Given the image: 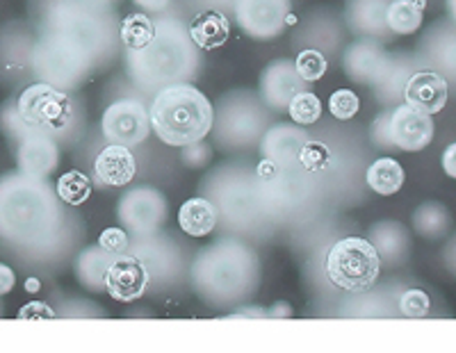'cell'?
Segmentation results:
<instances>
[{"instance_id":"cell-26","label":"cell","mask_w":456,"mask_h":353,"mask_svg":"<svg viewBox=\"0 0 456 353\" xmlns=\"http://www.w3.org/2000/svg\"><path fill=\"white\" fill-rule=\"evenodd\" d=\"M119 35H121V42L128 51H140V48L149 46L153 35H156V23L151 21L146 14H128L121 21L119 28Z\"/></svg>"},{"instance_id":"cell-27","label":"cell","mask_w":456,"mask_h":353,"mask_svg":"<svg viewBox=\"0 0 456 353\" xmlns=\"http://www.w3.org/2000/svg\"><path fill=\"white\" fill-rule=\"evenodd\" d=\"M92 194V181L83 172H67L57 181V197L67 205H83Z\"/></svg>"},{"instance_id":"cell-38","label":"cell","mask_w":456,"mask_h":353,"mask_svg":"<svg viewBox=\"0 0 456 353\" xmlns=\"http://www.w3.org/2000/svg\"><path fill=\"white\" fill-rule=\"evenodd\" d=\"M135 3L146 12H162L167 5H169L171 0H135Z\"/></svg>"},{"instance_id":"cell-17","label":"cell","mask_w":456,"mask_h":353,"mask_svg":"<svg viewBox=\"0 0 456 353\" xmlns=\"http://www.w3.org/2000/svg\"><path fill=\"white\" fill-rule=\"evenodd\" d=\"M306 141H308L306 132H301V130L295 128V125L281 124L265 135L263 157L265 160L276 162L279 166L292 164L295 160H299V153Z\"/></svg>"},{"instance_id":"cell-25","label":"cell","mask_w":456,"mask_h":353,"mask_svg":"<svg viewBox=\"0 0 456 353\" xmlns=\"http://www.w3.org/2000/svg\"><path fill=\"white\" fill-rule=\"evenodd\" d=\"M114 253L105 251L103 246H92V249L85 251L78 260V276L80 281L85 283L92 290H101L105 287V274H108L110 265H112Z\"/></svg>"},{"instance_id":"cell-40","label":"cell","mask_w":456,"mask_h":353,"mask_svg":"<svg viewBox=\"0 0 456 353\" xmlns=\"http://www.w3.org/2000/svg\"><path fill=\"white\" fill-rule=\"evenodd\" d=\"M447 12H450L452 21L456 23V0H447Z\"/></svg>"},{"instance_id":"cell-16","label":"cell","mask_w":456,"mask_h":353,"mask_svg":"<svg viewBox=\"0 0 456 353\" xmlns=\"http://www.w3.org/2000/svg\"><path fill=\"white\" fill-rule=\"evenodd\" d=\"M135 157L128 151V146L110 144L96 156L94 162V176L105 188H124L135 176Z\"/></svg>"},{"instance_id":"cell-22","label":"cell","mask_w":456,"mask_h":353,"mask_svg":"<svg viewBox=\"0 0 456 353\" xmlns=\"http://www.w3.org/2000/svg\"><path fill=\"white\" fill-rule=\"evenodd\" d=\"M404 169L395 157H379L377 162H372L365 173V181H368V188L372 192L381 194V197H393L402 189L404 185Z\"/></svg>"},{"instance_id":"cell-12","label":"cell","mask_w":456,"mask_h":353,"mask_svg":"<svg viewBox=\"0 0 456 353\" xmlns=\"http://www.w3.org/2000/svg\"><path fill=\"white\" fill-rule=\"evenodd\" d=\"M146 283H149V271L144 262L128 255H114L112 265L105 274V290L110 292L114 301L128 303L135 301L144 294Z\"/></svg>"},{"instance_id":"cell-37","label":"cell","mask_w":456,"mask_h":353,"mask_svg":"<svg viewBox=\"0 0 456 353\" xmlns=\"http://www.w3.org/2000/svg\"><path fill=\"white\" fill-rule=\"evenodd\" d=\"M247 317H267V310H263V308H242V310H235L233 315H231V319H247Z\"/></svg>"},{"instance_id":"cell-41","label":"cell","mask_w":456,"mask_h":353,"mask_svg":"<svg viewBox=\"0 0 456 353\" xmlns=\"http://www.w3.org/2000/svg\"><path fill=\"white\" fill-rule=\"evenodd\" d=\"M103 3H105V0H103Z\"/></svg>"},{"instance_id":"cell-20","label":"cell","mask_w":456,"mask_h":353,"mask_svg":"<svg viewBox=\"0 0 456 353\" xmlns=\"http://www.w3.org/2000/svg\"><path fill=\"white\" fill-rule=\"evenodd\" d=\"M228 32H231V23L219 12H203L190 26V36H192L194 46L201 48V51H213V48L224 46Z\"/></svg>"},{"instance_id":"cell-10","label":"cell","mask_w":456,"mask_h":353,"mask_svg":"<svg viewBox=\"0 0 456 353\" xmlns=\"http://www.w3.org/2000/svg\"><path fill=\"white\" fill-rule=\"evenodd\" d=\"M167 217V201L158 189L140 188L126 194L119 203V219L126 229L149 235L160 229Z\"/></svg>"},{"instance_id":"cell-8","label":"cell","mask_w":456,"mask_h":353,"mask_svg":"<svg viewBox=\"0 0 456 353\" xmlns=\"http://www.w3.org/2000/svg\"><path fill=\"white\" fill-rule=\"evenodd\" d=\"M103 135L110 144L119 146H137L149 137L151 119L142 100L121 99L105 109L103 121H101Z\"/></svg>"},{"instance_id":"cell-33","label":"cell","mask_w":456,"mask_h":353,"mask_svg":"<svg viewBox=\"0 0 456 353\" xmlns=\"http://www.w3.org/2000/svg\"><path fill=\"white\" fill-rule=\"evenodd\" d=\"M99 246H103L105 251H110V253L114 255L124 253V251L128 249V235L121 229H108L101 233Z\"/></svg>"},{"instance_id":"cell-4","label":"cell","mask_w":456,"mask_h":353,"mask_svg":"<svg viewBox=\"0 0 456 353\" xmlns=\"http://www.w3.org/2000/svg\"><path fill=\"white\" fill-rule=\"evenodd\" d=\"M92 36L71 30H53L32 52L37 73L53 87H76L87 73Z\"/></svg>"},{"instance_id":"cell-9","label":"cell","mask_w":456,"mask_h":353,"mask_svg":"<svg viewBox=\"0 0 456 353\" xmlns=\"http://www.w3.org/2000/svg\"><path fill=\"white\" fill-rule=\"evenodd\" d=\"M235 19L254 39H272L295 21L288 0H235Z\"/></svg>"},{"instance_id":"cell-39","label":"cell","mask_w":456,"mask_h":353,"mask_svg":"<svg viewBox=\"0 0 456 353\" xmlns=\"http://www.w3.org/2000/svg\"><path fill=\"white\" fill-rule=\"evenodd\" d=\"M26 290L28 292H39V281H37V278H28Z\"/></svg>"},{"instance_id":"cell-34","label":"cell","mask_w":456,"mask_h":353,"mask_svg":"<svg viewBox=\"0 0 456 353\" xmlns=\"http://www.w3.org/2000/svg\"><path fill=\"white\" fill-rule=\"evenodd\" d=\"M19 317L21 319H51V317H55V312H53V308H48L46 303L32 301V303H28V306L21 308Z\"/></svg>"},{"instance_id":"cell-3","label":"cell","mask_w":456,"mask_h":353,"mask_svg":"<svg viewBox=\"0 0 456 353\" xmlns=\"http://www.w3.org/2000/svg\"><path fill=\"white\" fill-rule=\"evenodd\" d=\"M39 178H5L0 182V235L14 245H32L46 233L53 198Z\"/></svg>"},{"instance_id":"cell-36","label":"cell","mask_w":456,"mask_h":353,"mask_svg":"<svg viewBox=\"0 0 456 353\" xmlns=\"http://www.w3.org/2000/svg\"><path fill=\"white\" fill-rule=\"evenodd\" d=\"M441 164H443V172H445L447 176L454 178V181H456V141H454V144L447 146L445 151H443Z\"/></svg>"},{"instance_id":"cell-2","label":"cell","mask_w":456,"mask_h":353,"mask_svg":"<svg viewBox=\"0 0 456 353\" xmlns=\"http://www.w3.org/2000/svg\"><path fill=\"white\" fill-rule=\"evenodd\" d=\"M194 42L190 30L178 21H160L149 46L140 51H128V71L144 87L174 84L178 76L192 71L197 55L192 52Z\"/></svg>"},{"instance_id":"cell-31","label":"cell","mask_w":456,"mask_h":353,"mask_svg":"<svg viewBox=\"0 0 456 353\" xmlns=\"http://www.w3.org/2000/svg\"><path fill=\"white\" fill-rule=\"evenodd\" d=\"M429 308H431L429 296H427V292L422 290H406L404 294L399 296V312H402L404 317H411V319L427 317Z\"/></svg>"},{"instance_id":"cell-19","label":"cell","mask_w":456,"mask_h":353,"mask_svg":"<svg viewBox=\"0 0 456 353\" xmlns=\"http://www.w3.org/2000/svg\"><path fill=\"white\" fill-rule=\"evenodd\" d=\"M178 226L190 237H206L217 226V210L208 198H190L178 210Z\"/></svg>"},{"instance_id":"cell-1","label":"cell","mask_w":456,"mask_h":353,"mask_svg":"<svg viewBox=\"0 0 456 353\" xmlns=\"http://www.w3.org/2000/svg\"><path fill=\"white\" fill-rule=\"evenodd\" d=\"M151 128L169 146H190L213 130V105L194 84L174 83L158 92L149 109Z\"/></svg>"},{"instance_id":"cell-5","label":"cell","mask_w":456,"mask_h":353,"mask_svg":"<svg viewBox=\"0 0 456 353\" xmlns=\"http://www.w3.org/2000/svg\"><path fill=\"white\" fill-rule=\"evenodd\" d=\"M381 258L370 239L345 237L327 255V276L333 285L347 292H365L377 283Z\"/></svg>"},{"instance_id":"cell-23","label":"cell","mask_w":456,"mask_h":353,"mask_svg":"<svg viewBox=\"0 0 456 353\" xmlns=\"http://www.w3.org/2000/svg\"><path fill=\"white\" fill-rule=\"evenodd\" d=\"M372 245L377 249L379 258H388V262H397L395 251L402 260L409 253V235L397 221H381V226L372 229Z\"/></svg>"},{"instance_id":"cell-30","label":"cell","mask_w":456,"mask_h":353,"mask_svg":"<svg viewBox=\"0 0 456 353\" xmlns=\"http://www.w3.org/2000/svg\"><path fill=\"white\" fill-rule=\"evenodd\" d=\"M361 109V99L352 89H338L329 99V112L336 116L338 121H349L358 115Z\"/></svg>"},{"instance_id":"cell-18","label":"cell","mask_w":456,"mask_h":353,"mask_svg":"<svg viewBox=\"0 0 456 353\" xmlns=\"http://www.w3.org/2000/svg\"><path fill=\"white\" fill-rule=\"evenodd\" d=\"M388 3L390 0H349L347 19L352 30L368 35L370 39L388 32V26H386Z\"/></svg>"},{"instance_id":"cell-15","label":"cell","mask_w":456,"mask_h":353,"mask_svg":"<svg viewBox=\"0 0 456 353\" xmlns=\"http://www.w3.org/2000/svg\"><path fill=\"white\" fill-rule=\"evenodd\" d=\"M390 60L393 58L386 52V48L368 36V39L354 42L347 48V52H345V71L356 83L377 84L386 73V68H388Z\"/></svg>"},{"instance_id":"cell-6","label":"cell","mask_w":456,"mask_h":353,"mask_svg":"<svg viewBox=\"0 0 456 353\" xmlns=\"http://www.w3.org/2000/svg\"><path fill=\"white\" fill-rule=\"evenodd\" d=\"M16 112L30 128L37 130H62L73 115V103L64 92L48 83H37L19 96Z\"/></svg>"},{"instance_id":"cell-35","label":"cell","mask_w":456,"mask_h":353,"mask_svg":"<svg viewBox=\"0 0 456 353\" xmlns=\"http://www.w3.org/2000/svg\"><path fill=\"white\" fill-rule=\"evenodd\" d=\"M16 285V274L12 267H7L5 262H0V296L10 294Z\"/></svg>"},{"instance_id":"cell-11","label":"cell","mask_w":456,"mask_h":353,"mask_svg":"<svg viewBox=\"0 0 456 353\" xmlns=\"http://www.w3.org/2000/svg\"><path fill=\"white\" fill-rule=\"evenodd\" d=\"M16 162L21 169L23 176L30 178H46L57 169L60 162V151L57 144L46 130L32 128L28 135L21 137L19 144V153H16Z\"/></svg>"},{"instance_id":"cell-13","label":"cell","mask_w":456,"mask_h":353,"mask_svg":"<svg viewBox=\"0 0 456 353\" xmlns=\"http://www.w3.org/2000/svg\"><path fill=\"white\" fill-rule=\"evenodd\" d=\"M447 96H450V87H447L445 76L438 71H431V68L411 73L404 83V89H402L404 103L425 109L429 115H438L445 108Z\"/></svg>"},{"instance_id":"cell-24","label":"cell","mask_w":456,"mask_h":353,"mask_svg":"<svg viewBox=\"0 0 456 353\" xmlns=\"http://www.w3.org/2000/svg\"><path fill=\"white\" fill-rule=\"evenodd\" d=\"M450 213L443 203H422L413 213V229L425 239H441L450 230Z\"/></svg>"},{"instance_id":"cell-32","label":"cell","mask_w":456,"mask_h":353,"mask_svg":"<svg viewBox=\"0 0 456 353\" xmlns=\"http://www.w3.org/2000/svg\"><path fill=\"white\" fill-rule=\"evenodd\" d=\"M329 160V148L322 144H315V141H306L304 148L299 153V162L306 166L308 172H317L322 166L327 164Z\"/></svg>"},{"instance_id":"cell-7","label":"cell","mask_w":456,"mask_h":353,"mask_svg":"<svg viewBox=\"0 0 456 353\" xmlns=\"http://www.w3.org/2000/svg\"><path fill=\"white\" fill-rule=\"evenodd\" d=\"M377 128H384V144L395 146L399 151L418 153L434 140V119L429 112L402 103L379 121Z\"/></svg>"},{"instance_id":"cell-14","label":"cell","mask_w":456,"mask_h":353,"mask_svg":"<svg viewBox=\"0 0 456 353\" xmlns=\"http://www.w3.org/2000/svg\"><path fill=\"white\" fill-rule=\"evenodd\" d=\"M304 83L306 80L297 73L292 60H276L263 71L260 92H263L265 103L270 108L285 109L299 92H304Z\"/></svg>"},{"instance_id":"cell-21","label":"cell","mask_w":456,"mask_h":353,"mask_svg":"<svg viewBox=\"0 0 456 353\" xmlns=\"http://www.w3.org/2000/svg\"><path fill=\"white\" fill-rule=\"evenodd\" d=\"M425 19V0H390L386 10V26L390 35H413Z\"/></svg>"},{"instance_id":"cell-28","label":"cell","mask_w":456,"mask_h":353,"mask_svg":"<svg viewBox=\"0 0 456 353\" xmlns=\"http://www.w3.org/2000/svg\"><path fill=\"white\" fill-rule=\"evenodd\" d=\"M288 115L292 116L295 124L311 125L315 121H320L322 116V103L313 92H299L295 99L288 105Z\"/></svg>"},{"instance_id":"cell-29","label":"cell","mask_w":456,"mask_h":353,"mask_svg":"<svg viewBox=\"0 0 456 353\" xmlns=\"http://www.w3.org/2000/svg\"><path fill=\"white\" fill-rule=\"evenodd\" d=\"M295 68L301 78L306 80V83H315V80H320L322 76L327 73L329 62L320 51H315V48H306V51H301L299 55H297Z\"/></svg>"}]
</instances>
